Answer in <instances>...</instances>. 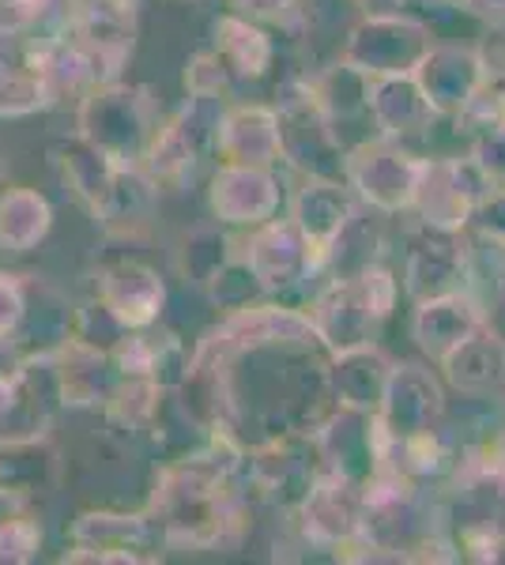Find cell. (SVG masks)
<instances>
[{"label":"cell","instance_id":"7402d4cb","mask_svg":"<svg viewBox=\"0 0 505 565\" xmlns=\"http://www.w3.org/2000/svg\"><path fill=\"white\" fill-rule=\"evenodd\" d=\"M98 298L114 309L128 332H144L167 309V282L144 260H114L98 271Z\"/></svg>","mask_w":505,"mask_h":565},{"label":"cell","instance_id":"60d3db41","mask_svg":"<svg viewBox=\"0 0 505 565\" xmlns=\"http://www.w3.org/2000/svg\"><path fill=\"white\" fill-rule=\"evenodd\" d=\"M234 15L250 20L256 26H291L302 15V0H227Z\"/></svg>","mask_w":505,"mask_h":565},{"label":"cell","instance_id":"6da1fadb","mask_svg":"<svg viewBox=\"0 0 505 565\" xmlns=\"http://www.w3.org/2000/svg\"><path fill=\"white\" fill-rule=\"evenodd\" d=\"M242 471L245 449L231 426L208 430L197 452L167 463L148 501V516L162 543L186 551H234L250 532Z\"/></svg>","mask_w":505,"mask_h":565},{"label":"cell","instance_id":"8fae6325","mask_svg":"<svg viewBox=\"0 0 505 565\" xmlns=\"http://www.w3.org/2000/svg\"><path fill=\"white\" fill-rule=\"evenodd\" d=\"M64 412L57 354L42 351L20 362L12 385L0 392V445H27L45 441Z\"/></svg>","mask_w":505,"mask_h":565},{"label":"cell","instance_id":"ffe728a7","mask_svg":"<svg viewBox=\"0 0 505 565\" xmlns=\"http://www.w3.org/2000/svg\"><path fill=\"white\" fill-rule=\"evenodd\" d=\"M491 321V309L475 290H453V295H438L427 302H415L411 313V340L422 351L427 362H442L449 351L461 348L472 332Z\"/></svg>","mask_w":505,"mask_h":565},{"label":"cell","instance_id":"f35d334b","mask_svg":"<svg viewBox=\"0 0 505 565\" xmlns=\"http://www.w3.org/2000/svg\"><path fill=\"white\" fill-rule=\"evenodd\" d=\"M231 68L223 65V57H219L215 50H204L197 53V57L186 61V90L189 95H219L227 98L231 95Z\"/></svg>","mask_w":505,"mask_h":565},{"label":"cell","instance_id":"1f68e13d","mask_svg":"<svg viewBox=\"0 0 505 565\" xmlns=\"http://www.w3.org/2000/svg\"><path fill=\"white\" fill-rule=\"evenodd\" d=\"M162 392L155 385L151 377H133V373H122L117 388L109 392V399L103 404L106 412V423L114 430H125V434H136V430H148L159 415V404H162Z\"/></svg>","mask_w":505,"mask_h":565},{"label":"cell","instance_id":"7a4b0ae2","mask_svg":"<svg viewBox=\"0 0 505 565\" xmlns=\"http://www.w3.org/2000/svg\"><path fill=\"white\" fill-rule=\"evenodd\" d=\"M50 154L72 196L103 226H133L151 212L159 185L144 174L140 162H117L80 132L53 140Z\"/></svg>","mask_w":505,"mask_h":565},{"label":"cell","instance_id":"603a6c76","mask_svg":"<svg viewBox=\"0 0 505 565\" xmlns=\"http://www.w3.org/2000/svg\"><path fill=\"white\" fill-rule=\"evenodd\" d=\"M392 359L381 343H362V348L328 354L325 385L328 396L339 407H358V412H378L385 385H389Z\"/></svg>","mask_w":505,"mask_h":565},{"label":"cell","instance_id":"83f0119b","mask_svg":"<svg viewBox=\"0 0 505 565\" xmlns=\"http://www.w3.org/2000/svg\"><path fill=\"white\" fill-rule=\"evenodd\" d=\"M306 87H309V95H314V103L320 106V114L333 121L339 140H344V129H351V125H370V76L358 72L355 65L336 61L333 68L314 76ZM344 148H347V140H344Z\"/></svg>","mask_w":505,"mask_h":565},{"label":"cell","instance_id":"7c38bea8","mask_svg":"<svg viewBox=\"0 0 505 565\" xmlns=\"http://www.w3.org/2000/svg\"><path fill=\"white\" fill-rule=\"evenodd\" d=\"M275 121H280V162L298 170L302 178H339L344 181V159L347 148L336 136L333 121L320 114L309 87L298 95L283 98L275 106Z\"/></svg>","mask_w":505,"mask_h":565},{"label":"cell","instance_id":"9a60e30c","mask_svg":"<svg viewBox=\"0 0 505 565\" xmlns=\"http://www.w3.org/2000/svg\"><path fill=\"white\" fill-rule=\"evenodd\" d=\"M378 418L389 441L438 434L445 423V388L442 377L427 362H392Z\"/></svg>","mask_w":505,"mask_h":565},{"label":"cell","instance_id":"8992f818","mask_svg":"<svg viewBox=\"0 0 505 565\" xmlns=\"http://www.w3.org/2000/svg\"><path fill=\"white\" fill-rule=\"evenodd\" d=\"M309 445L320 471L374 487L381 476H389V434H385L378 412H358V407H333V415L309 430Z\"/></svg>","mask_w":505,"mask_h":565},{"label":"cell","instance_id":"7bdbcfd3","mask_svg":"<svg viewBox=\"0 0 505 565\" xmlns=\"http://www.w3.org/2000/svg\"><path fill=\"white\" fill-rule=\"evenodd\" d=\"M467 231H472L475 238H486L505 249V185H494V193L486 196L480 204V212L472 215Z\"/></svg>","mask_w":505,"mask_h":565},{"label":"cell","instance_id":"3957f363","mask_svg":"<svg viewBox=\"0 0 505 565\" xmlns=\"http://www.w3.org/2000/svg\"><path fill=\"white\" fill-rule=\"evenodd\" d=\"M397 276L385 264H374L358 276L320 282L306 306V317L314 324L320 348L328 354H339L362 348V343H378L381 328L392 317V306H397Z\"/></svg>","mask_w":505,"mask_h":565},{"label":"cell","instance_id":"484cf974","mask_svg":"<svg viewBox=\"0 0 505 565\" xmlns=\"http://www.w3.org/2000/svg\"><path fill=\"white\" fill-rule=\"evenodd\" d=\"M442 377L456 392L483 396V392L505 388V335L486 321L480 332H472L461 348H453L442 362Z\"/></svg>","mask_w":505,"mask_h":565},{"label":"cell","instance_id":"9c48e42d","mask_svg":"<svg viewBox=\"0 0 505 565\" xmlns=\"http://www.w3.org/2000/svg\"><path fill=\"white\" fill-rule=\"evenodd\" d=\"M162 535L144 513H95L76 516L72 524V551L61 554V565H148L162 558Z\"/></svg>","mask_w":505,"mask_h":565},{"label":"cell","instance_id":"74e56055","mask_svg":"<svg viewBox=\"0 0 505 565\" xmlns=\"http://www.w3.org/2000/svg\"><path fill=\"white\" fill-rule=\"evenodd\" d=\"M42 546V527L31 521V513L8 516L0 521V565H27L39 558Z\"/></svg>","mask_w":505,"mask_h":565},{"label":"cell","instance_id":"4fadbf2b","mask_svg":"<svg viewBox=\"0 0 505 565\" xmlns=\"http://www.w3.org/2000/svg\"><path fill=\"white\" fill-rule=\"evenodd\" d=\"M403 295L411 302H427L453 290H472V242L467 231H438L415 226L403 249Z\"/></svg>","mask_w":505,"mask_h":565},{"label":"cell","instance_id":"d6a6232c","mask_svg":"<svg viewBox=\"0 0 505 565\" xmlns=\"http://www.w3.org/2000/svg\"><path fill=\"white\" fill-rule=\"evenodd\" d=\"M204 290H208L211 306H215L223 317L238 313V309H245V306H256V302H264V298H269V295H264V287H261V279L253 276V268L242 260V249H238L219 271H211V279L204 282Z\"/></svg>","mask_w":505,"mask_h":565},{"label":"cell","instance_id":"5bb4252c","mask_svg":"<svg viewBox=\"0 0 505 565\" xmlns=\"http://www.w3.org/2000/svg\"><path fill=\"white\" fill-rule=\"evenodd\" d=\"M362 509H366V490L355 482L333 476V471H320L309 490L302 494L295 521L302 540L317 551H336V558H344L347 551L362 535Z\"/></svg>","mask_w":505,"mask_h":565},{"label":"cell","instance_id":"d4e9b609","mask_svg":"<svg viewBox=\"0 0 505 565\" xmlns=\"http://www.w3.org/2000/svg\"><path fill=\"white\" fill-rule=\"evenodd\" d=\"M430 121H438V117L411 72H403V76H370L374 136L403 140V136H415L422 129H430Z\"/></svg>","mask_w":505,"mask_h":565},{"label":"cell","instance_id":"cb8c5ba5","mask_svg":"<svg viewBox=\"0 0 505 565\" xmlns=\"http://www.w3.org/2000/svg\"><path fill=\"white\" fill-rule=\"evenodd\" d=\"M215 151L223 162L242 167H275L280 162V121L275 106H227L219 121Z\"/></svg>","mask_w":505,"mask_h":565},{"label":"cell","instance_id":"30bf717a","mask_svg":"<svg viewBox=\"0 0 505 565\" xmlns=\"http://www.w3.org/2000/svg\"><path fill=\"white\" fill-rule=\"evenodd\" d=\"M434 45L430 26L408 12H366L344 42L347 65H355L366 76H403L415 72V65L427 57Z\"/></svg>","mask_w":505,"mask_h":565},{"label":"cell","instance_id":"ba28073f","mask_svg":"<svg viewBox=\"0 0 505 565\" xmlns=\"http://www.w3.org/2000/svg\"><path fill=\"white\" fill-rule=\"evenodd\" d=\"M494 181L472 154H456V159H422V174L411 212L419 215L422 226H438V231H467L472 215L480 204L494 193Z\"/></svg>","mask_w":505,"mask_h":565},{"label":"cell","instance_id":"ee69618b","mask_svg":"<svg viewBox=\"0 0 505 565\" xmlns=\"http://www.w3.org/2000/svg\"><path fill=\"white\" fill-rule=\"evenodd\" d=\"M480 468L505 490V426L491 437V445L480 452Z\"/></svg>","mask_w":505,"mask_h":565},{"label":"cell","instance_id":"d6986e66","mask_svg":"<svg viewBox=\"0 0 505 565\" xmlns=\"http://www.w3.org/2000/svg\"><path fill=\"white\" fill-rule=\"evenodd\" d=\"M283 185L275 178V167H242V162H223L211 178L208 207L219 226H253L269 223L280 212Z\"/></svg>","mask_w":505,"mask_h":565},{"label":"cell","instance_id":"b9f144b4","mask_svg":"<svg viewBox=\"0 0 505 565\" xmlns=\"http://www.w3.org/2000/svg\"><path fill=\"white\" fill-rule=\"evenodd\" d=\"M27 282L0 271V340H12L27 321Z\"/></svg>","mask_w":505,"mask_h":565},{"label":"cell","instance_id":"4316f807","mask_svg":"<svg viewBox=\"0 0 505 565\" xmlns=\"http://www.w3.org/2000/svg\"><path fill=\"white\" fill-rule=\"evenodd\" d=\"M57 377H61V399L64 407H103L109 399V392L122 381V370H117L114 354L91 351L84 343L69 340L57 351Z\"/></svg>","mask_w":505,"mask_h":565},{"label":"cell","instance_id":"8d00e7d4","mask_svg":"<svg viewBox=\"0 0 505 565\" xmlns=\"http://www.w3.org/2000/svg\"><path fill=\"white\" fill-rule=\"evenodd\" d=\"M189 354L186 343L178 335H151V359H148V377L162 392H173L189 373Z\"/></svg>","mask_w":505,"mask_h":565},{"label":"cell","instance_id":"5b68a950","mask_svg":"<svg viewBox=\"0 0 505 565\" xmlns=\"http://www.w3.org/2000/svg\"><path fill=\"white\" fill-rule=\"evenodd\" d=\"M227 98L219 95H189L167 121H159L140 167L155 185H181L192 178V170L204 162L208 151H215L219 121H223Z\"/></svg>","mask_w":505,"mask_h":565},{"label":"cell","instance_id":"ab89813d","mask_svg":"<svg viewBox=\"0 0 505 565\" xmlns=\"http://www.w3.org/2000/svg\"><path fill=\"white\" fill-rule=\"evenodd\" d=\"M472 154L475 162L491 174L498 185H505V109L498 117H494L491 125H483V129H475L472 136Z\"/></svg>","mask_w":505,"mask_h":565},{"label":"cell","instance_id":"e575fe53","mask_svg":"<svg viewBox=\"0 0 505 565\" xmlns=\"http://www.w3.org/2000/svg\"><path fill=\"white\" fill-rule=\"evenodd\" d=\"M53 457L45 449V441H27V445H0V487H12L20 494L39 490L50 479Z\"/></svg>","mask_w":505,"mask_h":565},{"label":"cell","instance_id":"4dcf8cb0","mask_svg":"<svg viewBox=\"0 0 505 565\" xmlns=\"http://www.w3.org/2000/svg\"><path fill=\"white\" fill-rule=\"evenodd\" d=\"M53 207L39 189H0V245L12 253H31L50 238Z\"/></svg>","mask_w":505,"mask_h":565},{"label":"cell","instance_id":"e0dca14e","mask_svg":"<svg viewBox=\"0 0 505 565\" xmlns=\"http://www.w3.org/2000/svg\"><path fill=\"white\" fill-rule=\"evenodd\" d=\"M242 260L253 268L269 298L287 295L306 279H317L314 249L291 218H269V223L253 226L242 245Z\"/></svg>","mask_w":505,"mask_h":565},{"label":"cell","instance_id":"bcb514c9","mask_svg":"<svg viewBox=\"0 0 505 565\" xmlns=\"http://www.w3.org/2000/svg\"><path fill=\"white\" fill-rule=\"evenodd\" d=\"M20 362H23V351L15 348V340H0V392L12 385L15 370H20Z\"/></svg>","mask_w":505,"mask_h":565},{"label":"cell","instance_id":"f546056e","mask_svg":"<svg viewBox=\"0 0 505 565\" xmlns=\"http://www.w3.org/2000/svg\"><path fill=\"white\" fill-rule=\"evenodd\" d=\"M215 53L223 57V65L231 68L234 79H264L275 61V45L264 34V26H256L242 15L227 12L215 20Z\"/></svg>","mask_w":505,"mask_h":565},{"label":"cell","instance_id":"2e32d148","mask_svg":"<svg viewBox=\"0 0 505 565\" xmlns=\"http://www.w3.org/2000/svg\"><path fill=\"white\" fill-rule=\"evenodd\" d=\"M215 351H223L227 359L253 351H280V348H314L317 335L309 324L306 309H287L275 302H256L245 306L238 313H227L219 328H211L204 335Z\"/></svg>","mask_w":505,"mask_h":565},{"label":"cell","instance_id":"277c9868","mask_svg":"<svg viewBox=\"0 0 505 565\" xmlns=\"http://www.w3.org/2000/svg\"><path fill=\"white\" fill-rule=\"evenodd\" d=\"M159 129V103L151 87L140 84H103L80 95L76 132L87 143L114 154L117 162H140L151 136Z\"/></svg>","mask_w":505,"mask_h":565},{"label":"cell","instance_id":"f1b7e54d","mask_svg":"<svg viewBox=\"0 0 505 565\" xmlns=\"http://www.w3.org/2000/svg\"><path fill=\"white\" fill-rule=\"evenodd\" d=\"M381 253H385V234H381V223H378V212L374 207H358L351 223L339 231V238L328 245V253L320 257L317 264V279H347V276H358V271L374 268L381 264Z\"/></svg>","mask_w":505,"mask_h":565},{"label":"cell","instance_id":"836d02e7","mask_svg":"<svg viewBox=\"0 0 505 565\" xmlns=\"http://www.w3.org/2000/svg\"><path fill=\"white\" fill-rule=\"evenodd\" d=\"M69 340H76V343H84V348L91 351H103V354H114L117 351V343L128 335V328L117 321V313L109 309L103 298H91V302H84L72 313V321H69Z\"/></svg>","mask_w":505,"mask_h":565},{"label":"cell","instance_id":"f6af8a7d","mask_svg":"<svg viewBox=\"0 0 505 565\" xmlns=\"http://www.w3.org/2000/svg\"><path fill=\"white\" fill-rule=\"evenodd\" d=\"M461 8L491 26H505V0H461Z\"/></svg>","mask_w":505,"mask_h":565},{"label":"cell","instance_id":"ac0fdd59","mask_svg":"<svg viewBox=\"0 0 505 565\" xmlns=\"http://www.w3.org/2000/svg\"><path fill=\"white\" fill-rule=\"evenodd\" d=\"M415 84L427 95L434 117H461L486 87V65L475 45L434 42L415 65Z\"/></svg>","mask_w":505,"mask_h":565},{"label":"cell","instance_id":"52a82bcc","mask_svg":"<svg viewBox=\"0 0 505 565\" xmlns=\"http://www.w3.org/2000/svg\"><path fill=\"white\" fill-rule=\"evenodd\" d=\"M419 174V154H411L400 140H389V136H370V140L355 143L344 159V181L351 185L358 204L374 207L378 215L411 212Z\"/></svg>","mask_w":505,"mask_h":565},{"label":"cell","instance_id":"d590c367","mask_svg":"<svg viewBox=\"0 0 505 565\" xmlns=\"http://www.w3.org/2000/svg\"><path fill=\"white\" fill-rule=\"evenodd\" d=\"M234 242L227 238L219 226H200V231H192L186 245H181V271H186V279L192 282H208L211 271H219L227 260L234 257Z\"/></svg>","mask_w":505,"mask_h":565},{"label":"cell","instance_id":"44dd1931","mask_svg":"<svg viewBox=\"0 0 505 565\" xmlns=\"http://www.w3.org/2000/svg\"><path fill=\"white\" fill-rule=\"evenodd\" d=\"M358 196L351 193V185L339 178H306L302 189L291 196V223L302 231V238L309 242L314 249V260L320 264V257L328 253V245L339 238L347 223L358 212Z\"/></svg>","mask_w":505,"mask_h":565}]
</instances>
